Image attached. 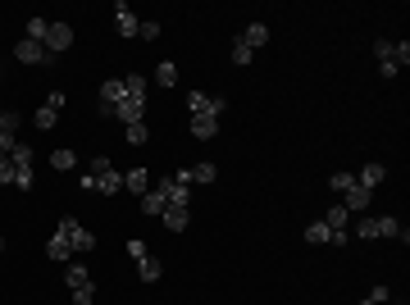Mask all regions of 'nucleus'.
Segmentation results:
<instances>
[{"label": "nucleus", "instance_id": "c756f323", "mask_svg": "<svg viewBox=\"0 0 410 305\" xmlns=\"http://www.w3.org/2000/svg\"><path fill=\"white\" fill-rule=\"evenodd\" d=\"M96 301V283H87V287H73V305H91Z\"/></svg>", "mask_w": 410, "mask_h": 305}, {"label": "nucleus", "instance_id": "473e14b6", "mask_svg": "<svg viewBox=\"0 0 410 305\" xmlns=\"http://www.w3.org/2000/svg\"><path fill=\"white\" fill-rule=\"evenodd\" d=\"M5 183H14V160H10V155H0V187H5Z\"/></svg>", "mask_w": 410, "mask_h": 305}, {"label": "nucleus", "instance_id": "ddd939ff", "mask_svg": "<svg viewBox=\"0 0 410 305\" xmlns=\"http://www.w3.org/2000/svg\"><path fill=\"white\" fill-rule=\"evenodd\" d=\"M383 178H388V164H378V160H369L365 169H360V174H356V183L365 187V192H374V187L383 183Z\"/></svg>", "mask_w": 410, "mask_h": 305}, {"label": "nucleus", "instance_id": "dca6fc26", "mask_svg": "<svg viewBox=\"0 0 410 305\" xmlns=\"http://www.w3.org/2000/svg\"><path fill=\"white\" fill-rule=\"evenodd\" d=\"M219 132V119H210V114H201V119H192V137L196 142H210Z\"/></svg>", "mask_w": 410, "mask_h": 305}, {"label": "nucleus", "instance_id": "aec40b11", "mask_svg": "<svg viewBox=\"0 0 410 305\" xmlns=\"http://www.w3.org/2000/svg\"><path fill=\"white\" fill-rule=\"evenodd\" d=\"M137 273H141V283H155V278H160V260H155V255H141L137 260Z\"/></svg>", "mask_w": 410, "mask_h": 305}, {"label": "nucleus", "instance_id": "393cba45", "mask_svg": "<svg viewBox=\"0 0 410 305\" xmlns=\"http://www.w3.org/2000/svg\"><path fill=\"white\" fill-rule=\"evenodd\" d=\"M251 55H256V50H251L242 37H233V64H251Z\"/></svg>", "mask_w": 410, "mask_h": 305}, {"label": "nucleus", "instance_id": "cd10ccee", "mask_svg": "<svg viewBox=\"0 0 410 305\" xmlns=\"http://www.w3.org/2000/svg\"><path fill=\"white\" fill-rule=\"evenodd\" d=\"M351 183H356V174H342V169H337V174L328 178V187H333L337 196H342V192H346V187H351Z\"/></svg>", "mask_w": 410, "mask_h": 305}, {"label": "nucleus", "instance_id": "5701e85b", "mask_svg": "<svg viewBox=\"0 0 410 305\" xmlns=\"http://www.w3.org/2000/svg\"><path fill=\"white\" fill-rule=\"evenodd\" d=\"M155 82H160V87H178V64H169V59H164V64L155 68Z\"/></svg>", "mask_w": 410, "mask_h": 305}, {"label": "nucleus", "instance_id": "c9c22d12", "mask_svg": "<svg viewBox=\"0 0 410 305\" xmlns=\"http://www.w3.org/2000/svg\"><path fill=\"white\" fill-rule=\"evenodd\" d=\"M128 255H132V260H141V255H151V251H146V241L132 237V241H128Z\"/></svg>", "mask_w": 410, "mask_h": 305}, {"label": "nucleus", "instance_id": "2eb2a0df", "mask_svg": "<svg viewBox=\"0 0 410 305\" xmlns=\"http://www.w3.org/2000/svg\"><path fill=\"white\" fill-rule=\"evenodd\" d=\"M141 214H146V219H160L164 214V196L155 192V187H151V192H141Z\"/></svg>", "mask_w": 410, "mask_h": 305}, {"label": "nucleus", "instance_id": "39448f33", "mask_svg": "<svg viewBox=\"0 0 410 305\" xmlns=\"http://www.w3.org/2000/svg\"><path fill=\"white\" fill-rule=\"evenodd\" d=\"M64 100H69V96L55 87L51 96H46V105L37 109V128H55V123H60V109H64Z\"/></svg>", "mask_w": 410, "mask_h": 305}, {"label": "nucleus", "instance_id": "6e6552de", "mask_svg": "<svg viewBox=\"0 0 410 305\" xmlns=\"http://www.w3.org/2000/svg\"><path fill=\"white\" fill-rule=\"evenodd\" d=\"M42 46L55 55V59H60V50H69V46H73V28H69V23H51V33H46Z\"/></svg>", "mask_w": 410, "mask_h": 305}, {"label": "nucleus", "instance_id": "b1692460", "mask_svg": "<svg viewBox=\"0 0 410 305\" xmlns=\"http://www.w3.org/2000/svg\"><path fill=\"white\" fill-rule=\"evenodd\" d=\"M123 187H128V192H146V169H128V174H123Z\"/></svg>", "mask_w": 410, "mask_h": 305}, {"label": "nucleus", "instance_id": "f3484780", "mask_svg": "<svg viewBox=\"0 0 410 305\" xmlns=\"http://www.w3.org/2000/svg\"><path fill=\"white\" fill-rule=\"evenodd\" d=\"M305 241H314V246H324V241H333V228H328L324 219H314V223H305Z\"/></svg>", "mask_w": 410, "mask_h": 305}, {"label": "nucleus", "instance_id": "7ed1b4c3", "mask_svg": "<svg viewBox=\"0 0 410 305\" xmlns=\"http://www.w3.org/2000/svg\"><path fill=\"white\" fill-rule=\"evenodd\" d=\"M60 232L69 237V246H73V251H91V246H96V232H87L73 214H69V219H60Z\"/></svg>", "mask_w": 410, "mask_h": 305}, {"label": "nucleus", "instance_id": "f03ea898", "mask_svg": "<svg viewBox=\"0 0 410 305\" xmlns=\"http://www.w3.org/2000/svg\"><path fill=\"white\" fill-rule=\"evenodd\" d=\"M187 109H192V119H201V114L219 119V114H224V96H210V91H187Z\"/></svg>", "mask_w": 410, "mask_h": 305}, {"label": "nucleus", "instance_id": "4be33fe9", "mask_svg": "<svg viewBox=\"0 0 410 305\" xmlns=\"http://www.w3.org/2000/svg\"><path fill=\"white\" fill-rule=\"evenodd\" d=\"M46 33H51V19L33 14V19H28V41H46Z\"/></svg>", "mask_w": 410, "mask_h": 305}, {"label": "nucleus", "instance_id": "20e7f679", "mask_svg": "<svg viewBox=\"0 0 410 305\" xmlns=\"http://www.w3.org/2000/svg\"><path fill=\"white\" fill-rule=\"evenodd\" d=\"M14 55H19V64H55V55L46 50L42 41H28V37L14 46Z\"/></svg>", "mask_w": 410, "mask_h": 305}, {"label": "nucleus", "instance_id": "6ab92c4d", "mask_svg": "<svg viewBox=\"0 0 410 305\" xmlns=\"http://www.w3.org/2000/svg\"><path fill=\"white\" fill-rule=\"evenodd\" d=\"M324 223H328V228H333V232H346V223H351V214H346V210H342V201H337V205H328Z\"/></svg>", "mask_w": 410, "mask_h": 305}, {"label": "nucleus", "instance_id": "4c0bfd02", "mask_svg": "<svg viewBox=\"0 0 410 305\" xmlns=\"http://www.w3.org/2000/svg\"><path fill=\"white\" fill-rule=\"evenodd\" d=\"M0 251H5V237H0Z\"/></svg>", "mask_w": 410, "mask_h": 305}, {"label": "nucleus", "instance_id": "a211bd4d", "mask_svg": "<svg viewBox=\"0 0 410 305\" xmlns=\"http://www.w3.org/2000/svg\"><path fill=\"white\" fill-rule=\"evenodd\" d=\"M238 37H242V41H247V46H251V50H260V46L269 41V28H265V23H251L247 33H238Z\"/></svg>", "mask_w": 410, "mask_h": 305}, {"label": "nucleus", "instance_id": "f704fd0d", "mask_svg": "<svg viewBox=\"0 0 410 305\" xmlns=\"http://www.w3.org/2000/svg\"><path fill=\"white\" fill-rule=\"evenodd\" d=\"M14 146H19V137H10V132L0 128V155H10V151H14Z\"/></svg>", "mask_w": 410, "mask_h": 305}, {"label": "nucleus", "instance_id": "4468645a", "mask_svg": "<svg viewBox=\"0 0 410 305\" xmlns=\"http://www.w3.org/2000/svg\"><path fill=\"white\" fill-rule=\"evenodd\" d=\"M164 228L169 232H187V223H192V214H187V205H164Z\"/></svg>", "mask_w": 410, "mask_h": 305}, {"label": "nucleus", "instance_id": "412c9836", "mask_svg": "<svg viewBox=\"0 0 410 305\" xmlns=\"http://www.w3.org/2000/svg\"><path fill=\"white\" fill-rule=\"evenodd\" d=\"M64 283H69V292H73V287H87V283H91V273H87L82 264H73V260H69V269H64Z\"/></svg>", "mask_w": 410, "mask_h": 305}, {"label": "nucleus", "instance_id": "c85d7f7f", "mask_svg": "<svg viewBox=\"0 0 410 305\" xmlns=\"http://www.w3.org/2000/svg\"><path fill=\"white\" fill-rule=\"evenodd\" d=\"M392 64H397V68H406V64H410V41H401V46L392 41Z\"/></svg>", "mask_w": 410, "mask_h": 305}, {"label": "nucleus", "instance_id": "72a5a7b5", "mask_svg": "<svg viewBox=\"0 0 410 305\" xmlns=\"http://www.w3.org/2000/svg\"><path fill=\"white\" fill-rule=\"evenodd\" d=\"M141 41H155V37H160V23H155V19H146V23H141Z\"/></svg>", "mask_w": 410, "mask_h": 305}, {"label": "nucleus", "instance_id": "7c9ffc66", "mask_svg": "<svg viewBox=\"0 0 410 305\" xmlns=\"http://www.w3.org/2000/svg\"><path fill=\"white\" fill-rule=\"evenodd\" d=\"M388 301H392V292H388V287H383V283H378L374 292H369L365 301H360V305H388Z\"/></svg>", "mask_w": 410, "mask_h": 305}, {"label": "nucleus", "instance_id": "9b49d317", "mask_svg": "<svg viewBox=\"0 0 410 305\" xmlns=\"http://www.w3.org/2000/svg\"><path fill=\"white\" fill-rule=\"evenodd\" d=\"M46 260H55V264H64V260H73V246H69V237L60 228L51 232V241H46Z\"/></svg>", "mask_w": 410, "mask_h": 305}, {"label": "nucleus", "instance_id": "bb28decb", "mask_svg": "<svg viewBox=\"0 0 410 305\" xmlns=\"http://www.w3.org/2000/svg\"><path fill=\"white\" fill-rule=\"evenodd\" d=\"M0 128L10 132V137H19V128H23V119H19V114H14V109H5V114H0Z\"/></svg>", "mask_w": 410, "mask_h": 305}, {"label": "nucleus", "instance_id": "9d476101", "mask_svg": "<svg viewBox=\"0 0 410 305\" xmlns=\"http://www.w3.org/2000/svg\"><path fill=\"white\" fill-rule=\"evenodd\" d=\"M369 201H374V192H365L360 183H351V187L342 192V210H346V214H365Z\"/></svg>", "mask_w": 410, "mask_h": 305}, {"label": "nucleus", "instance_id": "1a4fd4ad", "mask_svg": "<svg viewBox=\"0 0 410 305\" xmlns=\"http://www.w3.org/2000/svg\"><path fill=\"white\" fill-rule=\"evenodd\" d=\"M114 28H119V37H137V33H141V19L132 14L128 0H119V5H114Z\"/></svg>", "mask_w": 410, "mask_h": 305}, {"label": "nucleus", "instance_id": "f8f14e48", "mask_svg": "<svg viewBox=\"0 0 410 305\" xmlns=\"http://www.w3.org/2000/svg\"><path fill=\"white\" fill-rule=\"evenodd\" d=\"M123 100V77H109L100 82V114H114V105Z\"/></svg>", "mask_w": 410, "mask_h": 305}, {"label": "nucleus", "instance_id": "2f4dec72", "mask_svg": "<svg viewBox=\"0 0 410 305\" xmlns=\"http://www.w3.org/2000/svg\"><path fill=\"white\" fill-rule=\"evenodd\" d=\"M128 142L132 146H146V123H128Z\"/></svg>", "mask_w": 410, "mask_h": 305}, {"label": "nucleus", "instance_id": "0eeeda50", "mask_svg": "<svg viewBox=\"0 0 410 305\" xmlns=\"http://www.w3.org/2000/svg\"><path fill=\"white\" fill-rule=\"evenodd\" d=\"M155 192L164 196V205H187V192H192V187H183L173 174H164L160 183H155Z\"/></svg>", "mask_w": 410, "mask_h": 305}, {"label": "nucleus", "instance_id": "a878e982", "mask_svg": "<svg viewBox=\"0 0 410 305\" xmlns=\"http://www.w3.org/2000/svg\"><path fill=\"white\" fill-rule=\"evenodd\" d=\"M51 164L60 169V174H69V169L78 164V155H73V151H55V155H51Z\"/></svg>", "mask_w": 410, "mask_h": 305}, {"label": "nucleus", "instance_id": "f257e3e1", "mask_svg": "<svg viewBox=\"0 0 410 305\" xmlns=\"http://www.w3.org/2000/svg\"><path fill=\"white\" fill-rule=\"evenodd\" d=\"M10 160H14V187H23V192H28V187H33V160H37V155H33V146H14V151H10Z\"/></svg>", "mask_w": 410, "mask_h": 305}, {"label": "nucleus", "instance_id": "423d86ee", "mask_svg": "<svg viewBox=\"0 0 410 305\" xmlns=\"http://www.w3.org/2000/svg\"><path fill=\"white\" fill-rule=\"evenodd\" d=\"M173 178H178L183 187H196V183H215V178H219V169H215L210 160H201V164H192V169H178Z\"/></svg>", "mask_w": 410, "mask_h": 305}, {"label": "nucleus", "instance_id": "e433bc0d", "mask_svg": "<svg viewBox=\"0 0 410 305\" xmlns=\"http://www.w3.org/2000/svg\"><path fill=\"white\" fill-rule=\"evenodd\" d=\"M397 73H401L397 64H378V77H383V82H392V77H397Z\"/></svg>", "mask_w": 410, "mask_h": 305}]
</instances>
